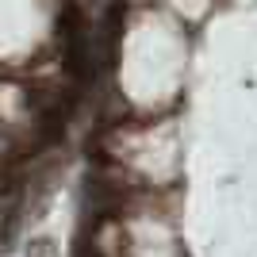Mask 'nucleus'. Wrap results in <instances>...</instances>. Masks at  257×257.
<instances>
[{"instance_id": "obj_1", "label": "nucleus", "mask_w": 257, "mask_h": 257, "mask_svg": "<svg viewBox=\"0 0 257 257\" xmlns=\"http://www.w3.org/2000/svg\"><path fill=\"white\" fill-rule=\"evenodd\" d=\"M58 39H62V62L65 69L77 77V81H88V58H92V46H88L85 35V16L77 4H65L62 16H58Z\"/></svg>"}]
</instances>
